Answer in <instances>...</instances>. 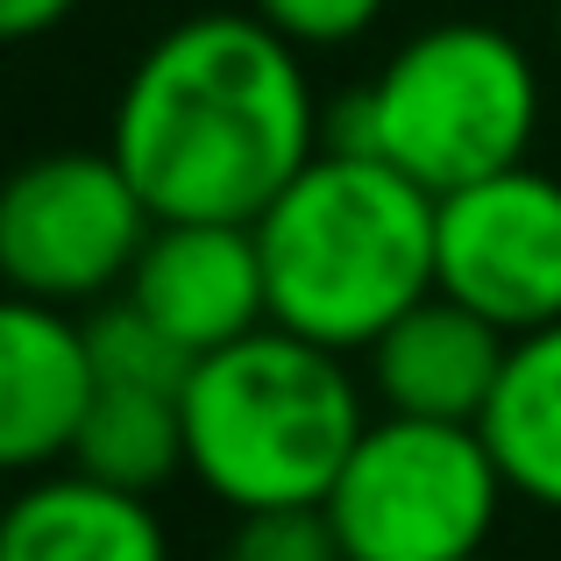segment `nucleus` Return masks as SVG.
I'll return each instance as SVG.
<instances>
[{
    "label": "nucleus",
    "instance_id": "obj_1",
    "mask_svg": "<svg viewBox=\"0 0 561 561\" xmlns=\"http://www.w3.org/2000/svg\"><path fill=\"white\" fill-rule=\"evenodd\" d=\"M320 122L306 65L277 28L249 8H199L136 57L107 150L157 220L256 228L320 157Z\"/></svg>",
    "mask_w": 561,
    "mask_h": 561
},
{
    "label": "nucleus",
    "instance_id": "obj_2",
    "mask_svg": "<svg viewBox=\"0 0 561 561\" xmlns=\"http://www.w3.org/2000/svg\"><path fill=\"white\" fill-rule=\"evenodd\" d=\"M434 220L440 199L405 171L320 150L256 220L271 328L334 356L370 348L420 299H434Z\"/></svg>",
    "mask_w": 561,
    "mask_h": 561
},
{
    "label": "nucleus",
    "instance_id": "obj_3",
    "mask_svg": "<svg viewBox=\"0 0 561 561\" xmlns=\"http://www.w3.org/2000/svg\"><path fill=\"white\" fill-rule=\"evenodd\" d=\"M540 136V71L497 22H434L370 85L328 107L320 150L377 157L434 199L519 171Z\"/></svg>",
    "mask_w": 561,
    "mask_h": 561
},
{
    "label": "nucleus",
    "instance_id": "obj_4",
    "mask_svg": "<svg viewBox=\"0 0 561 561\" xmlns=\"http://www.w3.org/2000/svg\"><path fill=\"white\" fill-rule=\"evenodd\" d=\"M363 434L370 420L342 356L285 328L206 356L185 383V462L234 512L328 505Z\"/></svg>",
    "mask_w": 561,
    "mask_h": 561
},
{
    "label": "nucleus",
    "instance_id": "obj_5",
    "mask_svg": "<svg viewBox=\"0 0 561 561\" xmlns=\"http://www.w3.org/2000/svg\"><path fill=\"white\" fill-rule=\"evenodd\" d=\"M505 491L483 426L383 412L328 491V519L348 561H477Z\"/></svg>",
    "mask_w": 561,
    "mask_h": 561
},
{
    "label": "nucleus",
    "instance_id": "obj_6",
    "mask_svg": "<svg viewBox=\"0 0 561 561\" xmlns=\"http://www.w3.org/2000/svg\"><path fill=\"white\" fill-rule=\"evenodd\" d=\"M157 214L114 150H50L28 157L0 192V271L8 299L85 306L128 285L150 249Z\"/></svg>",
    "mask_w": 561,
    "mask_h": 561
},
{
    "label": "nucleus",
    "instance_id": "obj_7",
    "mask_svg": "<svg viewBox=\"0 0 561 561\" xmlns=\"http://www.w3.org/2000/svg\"><path fill=\"white\" fill-rule=\"evenodd\" d=\"M434 291L512 342L561 328V179L519 164L448 192L434 220Z\"/></svg>",
    "mask_w": 561,
    "mask_h": 561
},
{
    "label": "nucleus",
    "instance_id": "obj_8",
    "mask_svg": "<svg viewBox=\"0 0 561 561\" xmlns=\"http://www.w3.org/2000/svg\"><path fill=\"white\" fill-rule=\"evenodd\" d=\"M122 299L150 328H164L192 363L249 342V334L271 328V285H263L256 228H234V220H157Z\"/></svg>",
    "mask_w": 561,
    "mask_h": 561
},
{
    "label": "nucleus",
    "instance_id": "obj_9",
    "mask_svg": "<svg viewBox=\"0 0 561 561\" xmlns=\"http://www.w3.org/2000/svg\"><path fill=\"white\" fill-rule=\"evenodd\" d=\"M93 398L100 370L85 348V320L36 299L0 306V462L8 469L71 462Z\"/></svg>",
    "mask_w": 561,
    "mask_h": 561
},
{
    "label": "nucleus",
    "instance_id": "obj_10",
    "mask_svg": "<svg viewBox=\"0 0 561 561\" xmlns=\"http://www.w3.org/2000/svg\"><path fill=\"white\" fill-rule=\"evenodd\" d=\"M363 356H370V391L383 398L391 420L483 426L497 377L512 363V334L469 313V306H455L448 291H434L398 328H383Z\"/></svg>",
    "mask_w": 561,
    "mask_h": 561
},
{
    "label": "nucleus",
    "instance_id": "obj_11",
    "mask_svg": "<svg viewBox=\"0 0 561 561\" xmlns=\"http://www.w3.org/2000/svg\"><path fill=\"white\" fill-rule=\"evenodd\" d=\"M0 561H171V540L150 497L57 469L8 505Z\"/></svg>",
    "mask_w": 561,
    "mask_h": 561
},
{
    "label": "nucleus",
    "instance_id": "obj_12",
    "mask_svg": "<svg viewBox=\"0 0 561 561\" xmlns=\"http://www.w3.org/2000/svg\"><path fill=\"white\" fill-rule=\"evenodd\" d=\"M483 440H491L512 497L561 512V328L512 342V363L483 412Z\"/></svg>",
    "mask_w": 561,
    "mask_h": 561
},
{
    "label": "nucleus",
    "instance_id": "obj_13",
    "mask_svg": "<svg viewBox=\"0 0 561 561\" xmlns=\"http://www.w3.org/2000/svg\"><path fill=\"white\" fill-rule=\"evenodd\" d=\"M71 469L93 483H114V491H164L185 462V398L171 391H122V383H100L93 412L79 426V448H71Z\"/></svg>",
    "mask_w": 561,
    "mask_h": 561
},
{
    "label": "nucleus",
    "instance_id": "obj_14",
    "mask_svg": "<svg viewBox=\"0 0 561 561\" xmlns=\"http://www.w3.org/2000/svg\"><path fill=\"white\" fill-rule=\"evenodd\" d=\"M85 348H93L100 383H122V391H171V398H185L192 370H199V363H192L164 328H150L128 299L100 306V313L85 320Z\"/></svg>",
    "mask_w": 561,
    "mask_h": 561
},
{
    "label": "nucleus",
    "instance_id": "obj_15",
    "mask_svg": "<svg viewBox=\"0 0 561 561\" xmlns=\"http://www.w3.org/2000/svg\"><path fill=\"white\" fill-rule=\"evenodd\" d=\"M220 561H348L328 505H285V512H234V540Z\"/></svg>",
    "mask_w": 561,
    "mask_h": 561
},
{
    "label": "nucleus",
    "instance_id": "obj_16",
    "mask_svg": "<svg viewBox=\"0 0 561 561\" xmlns=\"http://www.w3.org/2000/svg\"><path fill=\"white\" fill-rule=\"evenodd\" d=\"M249 14L277 28L291 50H342L377 28L383 0H249Z\"/></svg>",
    "mask_w": 561,
    "mask_h": 561
},
{
    "label": "nucleus",
    "instance_id": "obj_17",
    "mask_svg": "<svg viewBox=\"0 0 561 561\" xmlns=\"http://www.w3.org/2000/svg\"><path fill=\"white\" fill-rule=\"evenodd\" d=\"M71 8H79V0H0V36L36 43V36H50L57 22H71Z\"/></svg>",
    "mask_w": 561,
    "mask_h": 561
},
{
    "label": "nucleus",
    "instance_id": "obj_18",
    "mask_svg": "<svg viewBox=\"0 0 561 561\" xmlns=\"http://www.w3.org/2000/svg\"><path fill=\"white\" fill-rule=\"evenodd\" d=\"M554 50H561V0H554Z\"/></svg>",
    "mask_w": 561,
    "mask_h": 561
},
{
    "label": "nucleus",
    "instance_id": "obj_19",
    "mask_svg": "<svg viewBox=\"0 0 561 561\" xmlns=\"http://www.w3.org/2000/svg\"><path fill=\"white\" fill-rule=\"evenodd\" d=\"M477 561H491V554H477Z\"/></svg>",
    "mask_w": 561,
    "mask_h": 561
}]
</instances>
